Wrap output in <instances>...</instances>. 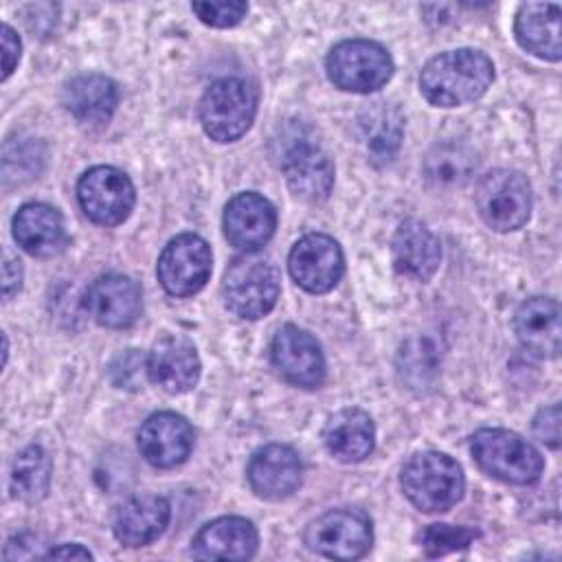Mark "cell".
<instances>
[{"label": "cell", "instance_id": "cell-1", "mask_svg": "<svg viewBox=\"0 0 562 562\" xmlns=\"http://www.w3.org/2000/svg\"><path fill=\"white\" fill-rule=\"evenodd\" d=\"M494 79V64L474 48H457L426 61L419 72V90L428 103L457 108L485 94Z\"/></svg>", "mask_w": 562, "mask_h": 562}, {"label": "cell", "instance_id": "cell-2", "mask_svg": "<svg viewBox=\"0 0 562 562\" xmlns=\"http://www.w3.org/2000/svg\"><path fill=\"white\" fill-rule=\"evenodd\" d=\"M277 162L294 195L321 202L334 187V162L312 130L290 123L274 138Z\"/></svg>", "mask_w": 562, "mask_h": 562}, {"label": "cell", "instance_id": "cell-3", "mask_svg": "<svg viewBox=\"0 0 562 562\" xmlns=\"http://www.w3.org/2000/svg\"><path fill=\"white\" fill-rule=\"evenodd\" d=\"M400 483L406 498L422 512H446L465 492L461 465L435 450L413 454L402 468Z\"/></svg>", "mask_w": 562, "mask_h": 562}, {"label": "cell", "instance_id": "cell-4", "mask_svg": "<svg viewBox=\"0 0 562 562\" xmlns=\"http://www.w3.org/2000/svg\"><path fill=\"white\" fill-rule=\"evenodd\" d=\"M470 450L483 472L512 485L536 483L544 470L540 452L518 432L505 428L476 430Z\"/></svg>", "mask_w": 562, "mask_h": 562}, {"label": "cell", "instance_id": "cell-5", "mask_svg": "<svg viewBox=\"0 0 562 562\" xmlns=\"http://www.w3.org/2000/svg\"><path fill=\"white\" fill-rule=\"evenodd\" d=\"M257 88L250 81L226 77L204 92L200 121L204 132L217 143L237 140L252 125L257 114Z\"/></svg>", "mask_w": 562, "mask_h": 562}, {"label": "cell", "instance_id": "cell-6", "mask_svg": "<svg viewBox=\"0 0 562 562\" xmlns=\"http://www.w3.org/2000/svg\"><path fill=\"white\" fill-rule=\"evenodd\" d=\"M329 81L347 92L380 90L393 75V59L384 46L371 40L338 42L325 59Z\"/></svg>", "mask_w": 562, "mask_h": 562}, {"label": "cell", "instance_id": "cell-7", "mask_svg": "<svg viewBox=\"0 0 562 562\" xmlns=\"http://www.w3.org/2000/svg\"><path fill=\"white\" fill-rule=\"evenodd\" d=\"M474 204L490 228L498 233L516 231L531 215V184L520 171L494 169L479 180Z\"/></svg>", "mask_w": 562, "mask_h": 562}, {"label": "cell", "instance_id": "cell-8", "mask_svg": "<svg viewBox=\"0 0 562 562\" xmlns=\"http://www.w3.org/2000/svg\"><path fill=\"white\" fill-rule=\"evenodd\" d=\"M224 303L239 318H261L266 316L279 299L281 277L279 270L257 257L235 259L224 274Z\"/></svg>", "mask_w": 562, "mask_h": 562}, {"label": "cell", "instance_id": "cell-9", "mask_svg": "<svg viewBox=\"0 0 562 562\" xmlns=\"http://www.w3.org/2000/svg\"><path fill=\"white\" fill-rule=\"evenodd\" d=\"M373 542V527L360 509H329L314 518L305 529V544L325 558L356 560L362 558Z\"/></svg>", "mask_w": 562, "mask_h": 562}, {"label": "cell", "instance_id": "cell-10", "mask_svg": "<svg viewBox=\"0 0 562 562\" xmlns=\"http://www.w3.org/2000/svg\"><path fill=\"white\" fill-rule=\"evenodd\" d=\"M77 198L92 222L116 226L132 213L136 193L132 180L121 169L99 165L79 178Z\"/></svg>", "mask_w": 562, "mask_h": 562}, {"label": "cell", "instance_id": "cell-11", "mask_svg": "<svg viewBox=\"0 0 562 562\" xmlns=\"http://www.w3.org/2000/svg\"><path fill=\"white\" fill-rule=\"evenodd\" d=\"M211 248L193 233L173 237L158 257V281L171 296H191L211 277Z\"/></svg>", "mask_w": 562, "mask_h": 562}, {"label": "cell", "instance_id": "cell-12", "mask_svg": "<svg viewBox=\"0 0 562 562\" xmlns=\"http://www.w3.org/2000/svg\"><path fill=\"white\" fill-rule=\"evenodd\" d=\"M292 279L312 294L329 292L342 277L345 257L336 239L323 233L301 237L288 257Z\"/></svg>", "mask_w": 562, "mask_h": 562}, {"label": "cell", "instance_id": "cell-13", "mask_svg": "<svg viewBox=\"0 0 562 562\" xmlns=\"http://www.w3.org/2000/svg\"><path fill=\"white\" fill-rule=\"evenodd\" d=\"M272 364L294 386L316 389L325 380V356L318 340L296 325H283L277 331L272 340Z\"/></svg>", "mask_w": 562, "mask_h": 562}, {"label": "cell", "instance_id": "cell-14", "mask_svg": "<svg viewBox=\"0 0 562 562\" xmlns=\"http://www.w3.org/2000/svg\"><path fill=\"white\" fill-rule=\"evenodd\" d=\"M83 310L103 327H130L140 314V288L125 274H101L83 292Z\"/></svg>", "mask_w": 562, "mask_h": 562}, {"label": "cell", "instance_id": "cell-15", "mask_svg": "<svg viewBox=\"0 0 562 562\" xmlns=\"http://www.w3.org/2000/svg\"><path fill=\"white\" fill-rule=\"evenodd\" d=\"M222 224L226 239L235 248L244 252H255L274 235L277 211L263 195L246 191L228 200Z\"/></svg>", "mask_w": 562, "mask_h": 562}, {"label": "cell", "instance_id": "cell-16", "mask_svg": "<svg viewBox=\"0 0 562 562\" xmlns=\"http://www.w3.org/2000/svg\"><path fill=\"white\" fill-rule=\"evenodd\" d=\"M195 432L191 424L176 413L162 411L145 419L138 430V450L154 468H176L193 450Z\"/></svg>", "mask_w": 562, "mask_h": 562}, {"label": "cell", "instance_id": "cell-17", "mask_svg": "<svg viewBox=\"0 0 562 562\" xmlns=\"http://www.w3.org/2000/svg\"><path fill=\"white\" fill-rule=\"evenodd\" d=\"M246 474L252 492L259 498L281 501L301 485L303 465L294 448L268 443L250 457Z\"/></svg>", "mask_w": 562, "mask_h": 562}, {"label": "cell", "instance_id": "cell-18", "mask_svg": "<svg viewBox=\"0 0 562 562\" xmlns=\"http://www.w3.org/2000/svg\"><path fill=\"white\" fill-rule=\"evenodd\" d=\"M147 375L167 393H187L200 380V358L184 336H162L149 351Z\"/></svg>", "mask_w": 562, "mask_h": 562}, {"label": "cell", "instance_id": "cell-19", "mask_svg": "<svg viewBox=\"0 0 562 562\" xmlns=\"http://www.w3.org/2000/svg\"><path fill=\"white\" fill-rule=\"evenodd\" d=\"M259 536L250 520L222 516L206 522L191 542L198 560H250L257 553Z\"/></svg>", "mask_w": 562, "mask_h": 562}, {"label": "cell", "instance_id": "cell-20", "mask_svg": "<svg viewBox=\"0 0 562 562\" xmlns=\"http://www.w3.org/2000/svg\"><path fill=\"white\" fill-rule=\"evenodd\" d=\"M395 270L413 281H428L441 261V246L435 233L419 220H404L391 241Z\"/></svg>", "mask_w": 562, "mask_h": 562}, {"label": "cell", "instance_id": "cell-21", "mask_svg": "<svg viewBox=\"0 0 562 562\" xmlns=\"http://www.w3.org/2000/svg\"><path fill=\"white\" fill-rule=\"evenodd\" d=\"M13 237L22 250L40 259L57 257L68 246V235L59 211L42 202L24 204L15 213Z\"/></svg>", "mask_w": 562, "mask_h": 562}, {"label": "cell", "instance_id": "cell-22", "mask_svg": "<svg viewBox=\"0 0 562 562\" xmlns=\"http://www.w3.org/2000/svg\"><path fill=\"white\" fill-rule=\"evenodd\" d=\"M514 331L525 349L540 358L560 353V305L551 296L527 299L514 316Z\"/></svg>", "mask_w": 562, "mask_h": 562}, {"label": "cell", "instance_id": "cell-23", "mask_svg": "<svg viewBox=\"0 0 562 562\" xmlns=\"http://www.w3.org/2000/svg\"><path fill=\"white\" fill-rule=\"evenodd\" d=\"M171 507L167 498L143 494L123 503L114 518V536L125 547H145L154 542L169 525Z\"/></svg>", "mask_w": 562, "mask_h": 562}, {"label": "cell", "instance_id": "cell-24", "mask_svg": "<svg viewBox=\"0 0 562 562\" xmlns=\"http://www.w3.org/2000/svg\"><path fill=\"white\" fill-rule=\"evenodd\" d=\"M61 101L81 125L99 127L112 119L119 90L116 83L103 75H79L64 86Z\"/></svg>", "mask_w": 562, "mask_h": 562}, {"label": "cell", "instance_id": "cell-25", "mask_svg": "<svg viewBox=\"0 0 562 562\" xmlns=\"http://www.w3.org/2000/svg\"><path fill=\"white\" fill-rule=\"evenodd\" d=\"M518 44L549 61H558L562 55L560 44V7L553 2H525L520 4L514 22Z\"/></svg>", "mask_w": 562, "mask_h": 562}, {"label": "cell", "instance_id": "cell-26", "mask_svg": "<svg viewBox=\"0 0 562 562\" xmlns=\"http://www.w3.org/2000/svg\"><path fill=\"white\" fill-rule=\"evenodd\" d=\"M323 439L331 457L342 463H358L373 452L375 426L364 411L345 408L329 417Z\"/></svg>", "mask_w": 562, "mask_h": 562}, {"label": "cell", "instance_id": "cell-27", "mask_svg": "<svg viewBox=\"0 0 562 562\" xmlns=\"http://www.w3.org/2000/svg\"><path fill=\"white\" fill-rule=\"evenodd\" d=\"M360 136L375 160L389 162L395 158L402 136H404V116L397 108L389 103H371L358 116Z\"/></svg>", "mask_w": 562, "mask_h": 562}, {"label": "cell", "instance_id": "cell-28", "mask_svg": "<svg viewBox=\"0 0 562 562\" xmlns=\"http://www.w3.org/2000/svg\"><path fill=\"white\" fill-rule=\"evenodd\" d=\"M474 151L457 140L435 145L424 160V173L437 187H461L474 176Z\"/></svg>", "mask_w": 562, "mask_h": 562}, {"label": "cell", "instance_id": "cell-29", "mask_svg": "<svg viewBox=\"0 0 562 562\" xmlns=\"http://www.w3.org/2000/svg\"><path fill=\"white\" fill-rule=\"evenodd\" d=\"M50 457L42 446H26L18 452L11 468V492L15 498L35 503L46 496L50 485Z\"/></svg>", "mask_w": 562, "mask_h": 562}, {"label": "cell", "instance_id": "cell-30", "mask_svg": "<svg viewBox=\"0 0 562 562\" xmlns=\"http://www.w3.org/2000/svg\"><path fill=\"white\" fill-rule=\"evenodd\" d=\"M439 351L426 336H415L402 342L397 351V373L408 389H430L439 373Z\"/></svg>", "mask_w": 562, "mask_h": 562}, {"label": "cell", "instance_id": "cell-31", "mask_svg": "<svg viewBox=\"0 0 562 562\" xmlns=\"http://www.w3.org/2000/svg\"><path fill=\"white\" fill-rule=\"evenodd\" d=\"M476 536H479V531L472 527L437 522V525H428L426 529H422L417 540L426 555L439 558V555H446L452 551L468 549L476 540Z\"/></svg>", "mask_w": 562, "mask_h": 562}, {"label": "cell", "instance_id": "cell-32", "mask_svg": "<svg viewBox=\"0 0 562 562\" xmlns=\"http://www.w3.org/2000/svg\"><path fill=\"white\" fill-rule=\"evenodd\" d=\"M191 9L204 24L215 29L235 26L248 13L246 2H193Z\"/></svg>", "mask_w": 562, "mask_h": 562}, {"label": "cell", "instance_id": "cell-33", "mask_svg": "<svg viewBox=\"0 0 562 562\" xmlns=\"http://www.w3.org/2000/svg\"><path fill=\"white\" fill-rule=\"evenodd\" d=\"M533 432L549 448L560 446V406L558 404H551L536 415Z\"/></svg>", "mask_w": 562, "mask_h": 562}, {"label": "cell", "instance_id": "cell-34", "mask_svg": "<svg viewBox=\"0 0 562 562\" xmlns=\"http://www.w3.org/2000/svg\"><path fill=\"white\" fill-rule=\"evenodd\" d=\"M2 50H4V59H2V79H9V75L13 72V68L18 66L20 61V50H22V44H20V37L15 35V31L4 24L2 26Z\"/></svg>", "mask_w": 562, "mask_h": 562}, {"label": "cell", "instance_id": "cell-35", "mask_svg": "<svg viewBox=\"0 0 562 562\" xmlns=\"http://www.w3.org/2000/svg\"><path fill=\"white\" fill-rule=\"evenodd\" d=\"M20 281H22L20 261L4 255V263H2V294H4V299H11L20 290Z\"/></svg>", "mask_w": 562, "mask_h": 562}, {"label": "cell", "instance_id": "cell-36", "mask_svg": "<svg viewBox=\"0 0 562 562\" xmlns=\"http://www.w3.org/2000/svg\"><path fill=\"white\" fill-rule=\"evenodd\" d=\"M44 558H53V560H92V553L88 549H83L81 544H59V547L46 551Z\"/></svg>", "mask_w": 562, "mask_h": 562}]
</instances>
